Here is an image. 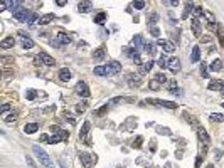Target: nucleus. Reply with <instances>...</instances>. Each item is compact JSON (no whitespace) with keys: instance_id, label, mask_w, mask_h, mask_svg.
<instances>
[{"instance_id":"obj_5","label":"nucleus","mask_w":224,"mask_h":168,"mask_svg":"<svg viewBox=\"0 0 224 168\" xmlns=\"http://www.w3.org/2000/svg\"><path fill=\"white\" fill-rule=\"evenodd\" d=\"M79 158H81V163L84 168H91L93 161H96V156H91L88 153H79Z\"/></svg>"},{"instance_id":"obj_7","label":"nucleus","mask_w":224,"mask_h":168,"mask_svg":"<svg viewBox=\"0 0 224 168\" xmlns=\"http://www.w3.org/2000/svg\"><path fill=\"white\" fill-rule=\"evenodd\" d=\"M197 136H199V140L204 143V146H209L211 145V140H209V136H207V133H206V129L204 128H197Z\"/></svg>"},{"instance_id":"obj_46","label":"nucleus","mask_w":224,"mask_h":168,"mask_svg":"<svg viewBox=\"0 0 224 168\" xmlns=\"http://www.w3.org/2000/svg\"><path fill=\"white\" fill-rule=\"evenodd\" d=\"M25 160H27V165H29V167H30V168H37V165H35V163H34V160H32L30 156H27Z\"/></svg>"},{"instance_id":"obj_50","label":"nucleus","mask_w":224,"mask_h":168,"mask_svg":"<svg viewBox=\"0 0 224 168\" xmlns=\"http://www.w3.org/2000/svg\"><path fill=\"white\" fill-rule=\"evenodd\" d=\"M201 39H202V42H211L212 37H211V35H204V37H201Z\"/></svg>"},{"instance_id":"obj_32","label":"nucleus","mask_w":224,"mask_h":168,"mask_svg":"<svg viewBox=\"0 0 224 168\" xmlns=\"http://www.w3.org/2000/svg\"><path fill=\"white\" fill-rule=\"evenodd\" d=\"M61 140H62V138H61V134L57 133V134H52V136L49 138V143H51V145H56V143H59Z\"/></svg>"},{"instance_id":"obj_26","label":"nucleus","mask_w":224,"mask_h":168,"mask_svg":"<svg viewBox=\"0 0 224 168\" xmlns=\"http://www.w3.org/2000/svg\"><path fill=\"white\" fill-rule=\"evenodd\" d=\"M103 57H105V49H103V47L96 49L95 52H93V59H95V60H101Z\"/></svg>"},{"instance_id":"obj_30","label":"nucleus","mask_w":224,"mask_h":168,"mask_svg":"<svg viewBox=\"0 0 224 168\" xmlns=\"http://www.w3.org/2000/svg\"><path fill=\"white\" fill-rule=\"evenodd\" d=\"M105 20H106V13H105V12H100L95 17V24H103Z\"/></svg>"},{"instance_id":"obj_4","label":"nucleus","mask_w":224,"mask_h":168,"mask_svg":"<svg viewBox=\"0 0 224 168\" xmlns=\"http://www.w3.org/2000/svg\"><path fill=\"white\" fill-rule=\"evenodd\" d=\"M76 94H78V96H83V98H89V96H91L89 87L86 86L84 81H79V82L76 84Z\"/></svg>"},{"instance_id":"obj_36","label":"nucleus","mask_w":224,"mask_h":168,"mask_svg":"<svg viewBox=\"0 0 224 168\" xmlns=\"http://www.w3.org/2000/svg\"><path fill=\"white\" fill-rule=\"evenodd\" d=\"M155 81H158V82H160V84H165V82H167V77H165V74H157L155 76Z\"/></svg>"},{"instance_id":"obj_54","label":"nucleus","mask_w":224,"mask_h":168,"mask_svg":"<svg viewBox=\"0 0 224 168\" xmlns=\"http://www.w3.org/2000/svg\"><path fill=\"white\" fill-rule=\"evenodd\" d=\"M56 4H57V5H59V7L66 5V2H64V0H57V2H56Z\"/></svg>"},{"instance_id":"obj_28","label":"nucleus","mask_w":224,"mask_h":168,"mask_svg":"<svg viewBox=\"0 0 224 168\" xmlns=\"http://www.w3.org/2000/svg\"><path fill=\"white\" fill-rule=\"evenodd\" d=\"M147 20H148V25L150 27H155L157 20H158V13H150V17Z\"/></svg>"},{"instance_id":"obj_41","label":"nucleus","mask_w":224,"mask_h":168,"mask_svg":"<svg viewBox=\"0 0 224 168\" xmlns=\"http://www.w3.org/2000/svg\"><path fill=\"white\" fill-rule=\"evenodd\" d=\"M192 13L196 15V19H197V17H201V15H202V13H204L202 7H196V8H194V12H192Z\"/></svg>"},{"instance_id":"obj_56","label":"nucleus","mask_w":224,"mask_h":168,"mask_svg":"<svg viewBox=\"0 0 224 168\" xmlns=\"http://www.w3.org/2000/svg\"><path fill=\"white\" fill-rule=\"evenodd\" d=\"M61 168H66V163H64V160H61Z\"/></svg>"},{"instance_id":"obj_53","label":"nucleus","mask_w":224,"mask_h":168,"mask_svg":"<svg viewBox=\"0 0 224 168\" xmlns=\"http://www.w3.org/2000/svg\"><path fill=\"white\" fill-rule=\"evenodd\" d=\"M41 141H49V136L47 134H41Z\"/></svg>"},{"instance_id":"obj_18","label":"nucleus","mask_w":224,"mask_h":168,"mask_svg":"<svg viewBox=\"0 0 224 168\" xmlns=\"http://www.w3.org/2000/svg\"><path fill=\"white\" fill-rule=\"evenodd\" d=\"M37 129H39V124H37V123H27V124L24 126V131H25L27 134H32V133H35Z\"/></svg>"},{"instance_id":"obj_6","label":"nucleus","mask_w":224,"mask_h":168,"mask_svg":"<svg viewBox=\"0 0 224 168\" xmlns=\"http://www.w3.org/2000/svg\"><path fill=\"white\" fill-rule=\"evenodd\" d=\"M157 44L162 47V49H163V51H165L167 54L175 52V46H174L172 42H169V40H162V39H160V40H157Z\"/></svg>"},{"instance_id":"obj_37","label":"nucleus","mask_w":224,"mask_h":168,"mask_svg":"<svg viewBox=\"0 0 224 168\" xmlns=\"http://www.w3.org/2000/svg\"><path fill=\"white\" fill-rule=\"evenodd\" d=\"M17 119V113H10L8 116H5V123H14Z\"/></svg>"},{"instance_id":"obj_24","label":"nucleus","mask_w":224,"mask_h":168,"mask_svg":"<svg viewBox=\"0 0 224 168\" xmlns=\"http://www.w3.org/2000/svg\"><path fill=\"white\" fill-rule=\"evenodd\" d=\"M22 47L24 49H32L34 47V40L30 37H22Z\"/></svg>"},{"instance_id":"obj_20","label":"nucleus","mask_w":224,"mask_h":168,"mask_svg":"<svg viewBox=\"0 0 224 168\" xmlns=\"http://www.w3.org/2000/svg\"><path fill=\"white\" fill-rule=\"evenodd\" d=\"M153 60H147V62H143V66L140 67V74H147L148 71H152V67H153Z\"/></svg>"},{"instance_id":"obj_42","label":"nucleus","mask_w":224,"mask_h":168,"mask_svg":"<svg viewBox=\"0 0 224 168\" xmlns=\"http://www.w3.org/2000/svg\"><path fill=\"white\" fill-rule=\"evenodd\" d=\"M150 32H152V35H153V37H158V35H160L158 27H150Z\"/></svg>"},{"instance_id":"obj_58","label":"nucleus","mask_w":224,"mask_h":168,"mask_svg":"<svg viewBox=\"0 0 224 168\" xmlns=\"http://www.w3.org/2000/svg\"><path fill=\"white\" fill-rule=\"evenodd\" d=\"M223 106H224V104H223Z\"/></svg>"},{"instance_id":"obj_52","label":"nucleus","mask_w":224,"mask_h":168,"mask_svg":"<svg viewBox=\"0 0 224 168\" xmlns=\"http://www.w3.org/2000/svg\"><path fill=\"white\" fill-rule=\"evenodd\" d=\"M216 160H219V156H221V155H223V151H221V150H216Z\"/></svg>"},{"instance_id":"obj_45","label":"nucleus","mask_w":224,"mask_h":168,"mask_svg":"<svg viewBox=\"0 0 224 168\" xmlns=\"http://www.w3.org/2000/svg\"><path fill=\"white\" fill-rule=\"evenodd\" d=\"M133 7H135L136 10H142V8H145V2H135Z\"/></svg>"},{"instance_id":"obj_48","label":"nucleus","mask_w":224,"mask_h":168,"mask_svg":"<svg viewBox=\"0 0 224 168\" xmlns=\"http://www.w3.org/2000/svg\"><path fill=\"white\" fill-rule=\"evenodd\" d=\"M133 62H135V64H138V66L142 64V59H140V56H138V54H136L135 57H133Z\"/></svg>"},{"instance_id":"obj_15","label":"nucleus","mask_w":224,"mask_h":168,"mask_svg":"<svg viewBox=\"0 0 224 168\" xmlns=\"http://www.w3.org/2000/svg\"><path fill=\"white\" fill-rule=\"evenodd\" d=\"M91 7H93L91 2H79V4H78V10L83 12V13H88L89 10H91Z\"/></svg>"},{"instance_id":"obj_21","label":"nucleus","mask_w":224,"mask_h":168,"mask_svg":"<svg viewBox=\"0 0 224 168\" xmlns=\"http://www.w3.org/2000/svg\"><path fill=\"white\" fill-rule=\"evenodd\" d=\"M201 59V47H194V49H192V56H190V60H192V62H197V60Z\"/></svg>"},{"instance_id":"obj_16","label":"nucleus","mask_w":224,"mask_h":168,"mask_svg":"<svg viewBox=\"0 0 224 168\" xmlns=\"http://www.w3.org/2000/svg\"><path fill=\"white\" fill-rule=\"evenodd\" d=\"M54 19H56L54 13H46V15H42V17H41L39 24H41V25H47V24H51V22H52Z\"/></svg>"},{"instance_id":"obj_19","label":"nucleus","mask_w":224,"mask_h":168,"mask_svg":"<svg viewBox=\"0 0 224 168\" xmlns=\"http://www.w3.org/2000/svg\"><path fill=\"white\" fill-rule=\"evenodd\" d=\"M223 69V62L219 59H216V60H212L211 62V66H209V71H212V72H219Z\"/></svg>"},{"instance_id":"obj_31","label":"nucleus","mask_w":224,"mask_h":168,"mask_svg":"<svg viewBox=\"0 0 224 168\" xmlns=\"http://www.w3.org/2000/svg\"><path fill=\"white\" fill-rule=\"evenodd\" d=\"M157 64L162 67V69H165V67H169V60L165 59V56H160V59H158V62H157Z\"/></svg>"},{"instance_id":"obj_44","label":"nucleus","mask_w":224,"mask_h":168,"mask_svg":"<svg viewBox=\"0 0 224 168\" xmlns=\"http://www.w3.org/2000/svg\"><path fill=\"white\" fill-rule=\"evenodd\" d=\"M37 20H41V19H39L35 13H32V15H30V19L27 20V24H30V25H32V24H34V22H37Z\"/></svg>"},{"instance_id":"obj_17","label":"nucleus","mask_w":224,"mask_h":168,"mask_svg":"<svg viewBox=\"0 0 224 168\" xmlns=\"http://www.w3.org/2000/svg\"><path fill=\"white\" fill-rule=\"evenodd\" d=\"M140 82H142V79H140L138 76H133V74H130V76H128V86L130 87L140 86Z\"/></svg>"},{"instance_id":"obj_49","label":"nucleus","mask_w":224,"mask_h":168,"mask_svg":"<svg viewBox=\"0 0 224 168\" xmlns=\"http://www.w3.org/2000/svg\"><path fill=\"white\" fill-rule=\"evenodd\" d=\"M201 72H202L204 77H207V69H206V66H204V62H202V67H201Z\"/></svg>"},{"instance_id":"obj_1","label":"nucleus","mask_w":224,"mask_h":168,"mask_svg":"<svg viewBox=\"0 0 224 168\" xmlns=\"http://www.w3.org/2000/svg\"><path fill=\"white\" fill-rule=\"evenodd\" d=\"M32 151H34V155L37 156V160L41 161L46 168H54V163H52V160H51V156H49L39 145H34V146H32Z\"/></svg>"},{"instance_id":"obj_8","label":"nucleus","mask_w":224,"mask_h":168,"mask_svg":"<svg viewBox=\"0 0 224 168\" xmlns=\"http://www.w3.org/2000/svg\"><path fill=\"white\" fill-rule=\"evenodd\" d=\"M106 67H108L110 74H116V72H120V71H122V64H120L118 60H110Z\"/></svg>"},{"instance_id":"obj_33","label":"nucleus","mask_w":224,"mask_h":168,"mask_svg":"<svg viewBox=\"0 0 224 168\" xmlns=\"http://www.w3.org/2000/svg\"><path fill=\"white\" fill-rule=\"evenodd\" d=\"M143 47H145V51H147L148 54H155L157 52V51H155V46H153V44H150V42H147Z\"/></svg>"},{"instance_id":"obj_12","label":"nucleus","mask_w":224,"mask_h":168,"mask_svg":"<svg viewBox=\"0 0 224 168\" xmlns=\"http://www.w3.org/2000/svg\"><path fill=\"white\" fill-rule=\"evenodd\" d=\"M57 76H59V79H61L62 82H68V81L71 79V71H69L68 67H64V69H61V71H59V74H57Z\"/></svg>"},{"instance_id":"obj_34","label":"nucleus","mask_w":224,"mask_h":168,"mask_svg":"<svg viewBox=\"0 0 224 168\" xmlns=\"http://www.w3.org/2000/svg\"><path fill=\"white\" fill-rule=\"evenodd\" d=\"M211 119L221 123V121H224V116H223V114H219V113H214V114H211Z\"/></svg>"},{"instance_id":"obj_51","label":"nucleus","mask_w":224,"mask_h":168,"mask_svg":"<svg viewBox=\"0 0 224 168\" xmlns=\"http://www.w3.org/2000/svg\"><path fill=\"white\" fill-rule=\"evenodd\" d=\"M51 46H52V47H59V46H61V42H59V40H51Z\"/></svg>"},{"instance_id":"obj_2","label":"nucleus","mask_w":224,"mask_h":168,"mask_svg":"<svg viewBox=\"0 0 224 168\" xmlns=\"http://www.w3.org/2000/svg\"><path fill=\"white\" fill-rule=\"evenodd\" d=\"M147 103L155 104V106H162V108H169V109H177V104L172 101H165V99H147Z\"/></svg>"},{"instance_id":"obj_3","label":"nucleus","mask_w":224,"mask_h":168,"mask_svg":"<svg viewBox=\"0 0 224 168\" xmlns=\"http://www.w3.org/2000/svg\"><path fill=\"white\" fill-rule=\"evenodd\" d=\"M30 15H32V12L27 10V8H24V7H20L17 12H14V17L17 20H20V22H27V20L30 19Z\"/></svg>"},{"instance_id":"obj_23","label":"nucleus","mask_w":224,"mask_h":168,"mask_svg":"<svg viewBox=\"0 0 224 168\" xmlns=\"http://www.w3.org/2000/svg\"><path fill=\"white\" fill-rule=\"evenodd\" d=\"M95 74L96 76H106V74H110V71L106 66H98L95 67Z\"/></svg>"},{"instance_id":"obj_13","label":"nucleus","mask_w":224,"mask_h":168,"mask_svg":"<svg viewBox=\"0 0 224 168\" xmlns=\"http://www.w3.org/2000/svg\"><path fill=\"white\" fill-rule=\"evenodd\" d=\"M57 40H59V42H61L62 46H66V44H71V35H69V34H66V32H59L57 34Z\"/></svg>"},{"instance_id":"obj_14","label":"nucleus","mask_w":224,"mask_h":168,"mask_svg":"<svg viewBox=\"0 0 224 168\" xmlns=\"http://www.w3.org/2000/svg\"><path fill=\"white\" fill-rule=\"evenodd\" d=\"M14 46H15L14 37H5V39L0 42V47H2V49H10V47H14Z\"/></svg>"},{"instance_id":"obj_39","label":"nucleus","mask_w":224,"mask_h":168,"mask_svg":"<svg viewBox=\"0 0 224 168\" xmlns=\"http://www.w3.org/2000/svg\"><path fill=\"white\" fill-rule=\"evenodd\" d=\"M84 111H86V103H79L76 106V113H84Z\"/></svg>"},{"instance_id":"obj_11","label":"nucleus","mask_w":224,"mask_h":168,"mask_svg":"<svg viewBox=\"0 0 224 168\" xmlns=\"http://www.w3.org/2000/svg\"><path fill=\"white\" fill-rule=\"evenodd\" d=\"M169 69L172 71V72L175 74L180 71V60L177 59V57H172V59L169 60Z\"/></svg>"},{"instance_id":"obj_27","label":"nucleus","mask_w":224,"mask_h":168,"mask_svg":"<svg viewBox=\"0 0 224 168\" xmlns=\"http://www.w3.org/2000/svg\"><path fill=\"white\" fill-rule=\"evenodd\" d=\"M192 8H194V4H192V2H187V4H185V10H184V13H182L184 19H187V15H189L190 12H194Z\"/></svg>"},{"instance_id":"obj_9","label":"nucleus","mask_w":224,"mask_h":168,"mask_svg":"<svg viewBox=\"0 0 224 168\" xmlns=\"http://www.w3.org/2000/svg\"><path fill=\"white\" fill-rule=\"evenodd\" d=\"M190 25H192V32H194V35H196V37H199V35L202 34V24L199 22V19H194Z\"/></svg>"},{"instance_id":"obj_35","label":"nucleus","mask_w":224,"mask_h":168,"mask_svg":"<svg viewBox=\"0 0 224 168\" xmlns=\"http://www.w3.org/2000/svg\"><path fill=\"white\" fill-rule=\"evenodd\" d=\"M148 86H150V89H153V91H157V89H158V87L162 86V84H160L158 81H155V79H153V81H150V82H148Z\"/></svg>"},{"instance_id":"obj_47","label":"nucleus","mask_w":224,"mask_h":168,"mask_svg":"<svg viewBox=\"0 0 224 168\" xmlns=\"http://www.w3.org/2000/svg\"><path fill=\"white\" fill-rule=\"evenodd\" d=\"M8 109H10V104H8V103H7V104H4V106H2V114H5Z\"/></svg>"},{"instance_id":"obj_57","label":"nucleus","mask_w":224,"mask_h":168,"mask_svg":"<svg viewBox=\"0 0 224 168\" xmlns=\"http://www.w3.org/2000/svg\"><path fill=\"white\" fill-rule=\"evenodd\" d=\"M206 168H214V167H212V165H207V167H206Z\"/></svg>"},{"instance_id":"obj_38","label":"nucleus","mask_w":224,"mask_h":168,"mask_svg":"<svg viewBox=\"0 0 224 168\" xmlns=\"http://www.w3.org/2000/svg\"><path fill=\"white\" fill-rule=\"evenodd\" d=\"M35 96H37V93H35L34 89H29L27 93H25V98H27V99H35Z\"/></svg>"},{"instance_id":"obj_10","label":"nucleus","mask_w":224,"mask_h":168,"mask_svg":"<svg viewBox=\"0 0 224 168\" xmlns=\"http://www.w3.org/2000/svg\"><path fill=\"white\" fill-rule=\"evenodd\" d=\"M39 57H41V60H42V64H44V66H54V64H56L54 57H51V56L46 54V52H41V54H39Z\"/></svg>"},{"instance_id":"obj_29","label":"nucleus","mask_w":224,"mask_h":168,"mask_svg":"<svg viewBox=\"0 0 224 168\" xmlns=\"http://www.w3.org/2000/svg\"><path fill=\"white\" fill-rule=\"evenodd\" d=\"M221 84L223 82H219V81H212V82H209V89L211 91H221Z\"/></svg>"},{"instance_id":"obj_25","label":"nucleus","mask_w":224,"mask_h":168,"mask_svg":"<svg viewBox=\"0 0 224 168\" xmlns=\"http://www.w3.org/2000/svg\"><path fill=\"white\" fill-rule=\"evenodd\" d=\"M142 44H143V37H142V35H135V37L131 39V46H133V49H138Z\"/></svg>"},{"instance_id":"obj_43","label":"nucleus","mask_w":224,"mask_h":168,"mask_svg":"<svg viewBox=\"0 0 224 168\" xmlns=\"http://www.w3.org/2000/svg\"><path fill=\"white\" fill-rule=\"evenodd\" d=\"M157 131H158L160 134H170L169 128H162V126H158V128H157Z\"/></svg>"},{"instance_id":"obj_22","label":"nucleus","mask_w":224,"mask_h":168,"mask_svg":"<svg viewBox=\"0 0 224 168\" xmlns=\"http://www.w3.org/2000/svg\"><path fill=\"white\" fill-rule=\"evenodd\" d=\"M88 133H89V123H88V121H86V123L83 124L81 131H79V140H84V138L88 136Z\"/></svg>"},{"instance_id":"obj_55","label":"nucleus","mask_w":224,"mask_h":168,"mask_svg":"<svg viewBox=\"0 0 224 168\" xmlns=\"http://www.w3.org/2000/svg\"><path fill=\"white\" fill-rule=\"evenodd\" d=\"M221 94H223V96H224V82H223V84H221Z\"/></svg>"},{"instance_id":"obj_40","label":"nucleus","mask_w":224,"mask_h":168,"mask_svg":"<svg viewBox=\"0 0 224 168\" xmlns=\"http://www.w3.org/2000/svg\"><path fill=\"white\" fill-rule=\"evenodd\" d=\"M142 141H143L142 136H136V140L133 141V148H142Z\"/></svg>"}]
</instances>
